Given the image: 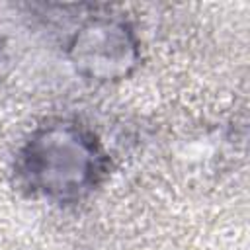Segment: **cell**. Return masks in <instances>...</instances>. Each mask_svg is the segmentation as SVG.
Here are the masks:
<instances>
[{
  "instance_id": "obj_3",
  "label": "cell",
  "mask_w": 250,
  "mask_h": 250,
  "mask_svg": "<svg viewBox=\"0 0 250 250\" xmlns=\"http://www.w3.org/2000/svg\"><path fill=\"white\" fill-rule=\"evenodd\" d=\"M8 64V57H6V53H4V49L0 47V76L4 74V66Z\"/></svg>"
},
{
  "instance_id": "obj_2",
  "label": "cell",
  "mask_w": 250,
  "mask_h": 250,
  "mask_svg": "<svg viewBox=\"0 0 250 250\" xmlns=\"http://www.w3.org/2000/svg\"><path fill=\"white\" fill-rule=\"evenodd\" d=\"M70 61L78 74L96 82L125 78L139 61L133 29L117 18L88 20L70 41Z\"/></svg>"
},
{
  "instance_id": "obj_1",
  "label": "cell",
  "mask_w": 250,
  "mask_h": 250,
  "mask_svg": "<svg viewBox=\"0 0 250 250\" xmlns=\"http://www.w3.org/2000/svg\"><path fill=\"white\" fill-rule=\"evenodd\" d=\"M16 170L31 193L70 201L98 184L104 174V154L86 129L59 121L31 135L20 152Z\"/></svg>"
}]
</instances>
